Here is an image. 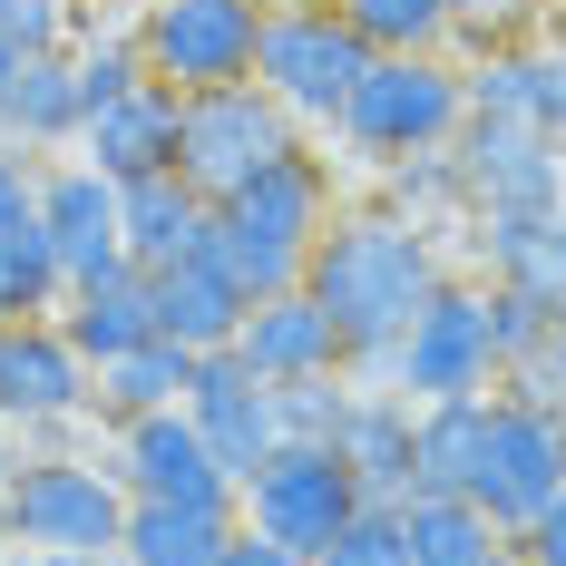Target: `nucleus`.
I'll list each match as a JSON object with an SVG mask.
<instances>
[{"label":"nucleus","instance_id":"nucleus-1","mask_svg":"<svg viewBox=\"0 0 566 566\" xmlns=\"http://www.w3.org/2000/svg\"><path fill=\"white\" fill-rule=\"evenodd\" d=\"M440 274H450V254H440L430 226H410L391 206H342L333 226H323V244H313V264H303V293L333 313L352 371L381 381L391 342L410 333V313L440 293Z\"/></svg>","mask_w":566,"mask_h":566},{"label":"nucleus","instance_id":"nucleus-2","mask_svg":"<svg viewBox=\"0 0 566 566\" xmlns=\"http://www.w3.org/2000/svg\"><path fill=\"white\" fill-rule=\"evenodd\" d=\"M333 216H342L333 147H293V157H274L254 186H234L226 206L206 216V244H216V264L264 303V293H293V283H303V264H313V244H323Z\"/></svg>","mask_w":566,"mask_h":566},{"label":"nucleus","instance_id":"nucleus-3","mask_svg":"<svg viewBox=\"0 0 566 566\" xmlns=\"http://www.w3.org/2000/svg\"><path fill=\"white\" fill-rule=\"evenodd\" d=\"M381 381H391L410 410H430V400H489L499 381H509L499 283L489 274H440V293H430V303L410 313V333L391 342Z\"/></svg>","mask_w":566,"mask_h":566},{"label":"nucleus","instance_id":"nucleus-4","mask_svg":"<svg viewBox=\"0 0 566 566\" xmlns=\"http://www.w3.org/2000/svg\"><path fill=\"white\" fill-rule=\"evenodd\" d=\"M459 127H469V59L459 50H410V59H371L352 108H342V147L400 167V157H440Z\"/></svg>","mask_w":566,"mask_h":566},{"label":"nucleus","instance_id":"nucleus-5","mask_svg":"<svg viewBox=\"0 0 566 566\" xmlns=\"http://www.w3.org/2000/svg\"><path fill=\"white\" fill-rule=\"evenodd\" d=\"M127 527V479L108 450H30L20 479L0 489V537L20 557H78V547H117Z\"/></svg>","mask_w":566,"mask_h":566},{"label":"nucleus","instance_id":"nucleus-6","mask_svg":"<svg viewBox=\"0 0 566 566\" xmlns=\"http://www.w3.org/2000/svg\"><path fill=\"white\" fill-rule=\"evenodd\" d=\"M361 69H371V40L342 20L333 0H313V10H264L254 88H264L303 137H323V147H333L342 108H352V88H361Z\"/></svg>","mask_w":566,"mask_h":566},{"label":"nucleus","instance_id":"nucleus-7","mask_svg":"<svg viewBox=\"0 0 566 566\" xmlns=\"http://www.w3.org/2000/svg\"><path fill=\"white\" fill-rule=\"evenodd\" d=\"M450 167H459V226L469 234L566 216V147L517 127V117H469L450 137Z\"/></svg>","mask_w":566,"mask_h":566},{"label":"nucleus","instance_id":"nucleus-8","mask_svg":"<svg viewBox=\"0 0 566 566\" xmlns=\"http://www.w3.org/2000/svg\"><path fill=\"white\" fill-rule=\"evenodd\" d=\"M127 30H137L147 78H167L176 98H196V88L254 78L264 0H127Z\"/></svg>","mask_w":566,"mask_h":566},{"label":"nucleus","instance_id":"nucleus-9","mask_svg":"<svg viewBox=\"0 0 566 566\" xmlns=\"http://www.w3.org/2000/svg\"><path fill=\"white\" fill-rule=\"evenodd\" d=\"M293 147H313L293 117L254 88V78H234V88H196L186 117H176V176L206 196V206H226L234 186H254V176L293 157Z\"/></svg>","mask_w":566,"mask_h":566},{"label":"nucleus","instance_id":"nucleus-10","mask_svg":"<svg viewBox=\"0 0 566 566\" xmlns=\"http://www.w3.org/2000/svg\"><path fill=\"white\" fill-rule=\"evenodd\" d=\"M234 509H244L254 537H274L293 557H323L371 499H361V479H352V459H342L333 440H283V450L234 489Z\"/></svg>","mask_w":566,"mask_h":566},{"label":"nucleus","instance_id":"nucleus-11","mask_svg":"<svg viewBox=\"0 0 566 566\" xmlns=\"http://www.w3.org/2000/svg\"><path fill=\"white\" fill-rule=\"evenodd\" d=\"M557 489H566V430L547 420V410H527V400L499 391V400H489V440H479V469H469V489H459V499L489 517L499 537H517V527L547 509Z\"/></svg>","mask_w":566,"mask_h":566},{"label":"nucleus","instance_id":"nucleus-12","mask_svg":"<svg viewBox=\"0 0 566 566\" xmlns=\"http://www.w3.org/2000/svg\"><path fill=\"white\" fill-rule=\"evenodd\" d=\"M98 410V371H88V352L50 323H0V420L10 430H30V440H50L69 420H88Z\"/></svg>","mask_w":566,"mask_h":566},{"label":"nucleus","instance_id":"nucleus-13","mask_svg":"<svg viewBox=\"0 0 566 566\" xmlns=\"http://www.w3.org/2000/svg\"><path fill=\"white\" fill-rule=\"evenodd\" d=\"M108 459L127 479V499H206V509H234L226 459L206 450V430L176 410H137V420H108Z\"/></svg>","mask_w":566,"mask_h":566},{"label":"nucleus","instance_id":"nucleus-14","mask_svg":"<svg viewBox=\"0 0 566 566\" xmlns=\"http://www.w3.org/2000/svg\"><path fill=\"white\" fill-rule=\"evenodd\" d=\"M186 420L206 430V450L226 459V479L244 489L264 459L283 450V410H274V381L244 371V352H196V381H186Z\"/></svg>","mask_w":566,"mask_h":566},{"label":"nucleus","instance_id":"nucleus-15","mask_svg":"<svg viewBox=\"0 0 566 566\" xmlns=\"http://www.w3.org/2000/svg\"><path fill=\"white\" fill-rule=\"evenodd\" d=\"M469 117H517V127L566 147V30L557 20L537 40H509V50L469 59Z\"/></svg>","mask_w":566,"mask_h":566},{"label":"nucleus","instance_id":"nucleus-16","mask_svg":"<svg viewBox=\"0 0 566 566\" xmlns=\"http://www.w3.org/2000/svg\"><path fill=\"white\" fill-rule=\"evenodd\" d=\"M40 234L59 244L69 283H98L127 264V234H117V176H98L88 157H59L40 167Z\"/></svg>","mask_w":566,"mask_h":566},{"label":"nucleus","instance_id":"nucleus-17","mask_svg":"<svg viewBox=\"0 0 566 566\" xmlns=\"http://www.w3.org/2000/svg\"><path fill=\"white\" fill-rule=\"evenodd\" d=\"M176 117H186V98H176L167 78H137L127 98H108V108H88V127H78V147L69 157H88L98 176H157L176 167Z\"/></svg>","mask_w":566,"mask_h":566},{"label":"nucleus","instance_id":"nucleus-18","mask_svg":"<svg viewBox=\"0 0 566 566\" xmlns=\"http://www.w3.org/2000/svg\"><path fill=\"white\" fill-rule=\"evenodd\" d=\"M234 352H244V371H254V381H313V371H352V352H342L333 313H323L303 283H293V293H264V303L244 313Z\"/></svg>","mask_w":566,"mask_h":566},{"label":"nucleus","instance_id":"nucleus-19","mask_svg":"<svg viewBox=\"0 0 566 566\" xmlns=\"http://www.w3.org/2000/svg\"><path fill=\"white\" fill-rule=\"evenodd\" d=\"M410 430H420V410H410L391 381H361V371H352V410H342L333 450L352 459V479H361L371 509H410V499H420V489H410Z\"/></svg>","mask_w":566,"mask_h":566},{"label":"nucleus","instance_id":"nucleus-20","mask_svg":"<svg viewBox=\"0 0 566 566\" xmlns=\"http://www.w3.org/2000/svg\"><path fill=\"white\" fill-rule=\"evenodd\" d=\"M147 293H157V333L186 342V352H226V342L244 333V313H254V293L216 264V244H196V254L157 264V274H147Z\"/></svg>","mask_w":566,"mask_h":566},{"label":"nucleus","instance_id":"nucleus-21","mask_svg":"<svg viewBox=\"0 0 566 566\" xmlns=\"http://www.w3.org/2000/svg\"><path fill=\"white\" fill-rule=\"evenodd\" d=\"M78 127H88L78 59H69V50H30V59H20V78L0 88V137H10L20 157H69Z\"/></svg>","mask_w":566,"mask_h":566},{"label":"nucleus","instance_id":"nucleus-22","mask_svg":"<svg viewBox=\"0 0 566 566\" xmlns=\"http://www.w3.org/2000/svg\"><path fill=\"white\" fill-rule=\"evenodd\" d=\"M206 216H216V206H206L176 167L127 176V186H117V234H127V264H137V274H157V264H176V254H196V244H206Z\"/></svg>","mask_w":566,"mask_h":566},{"label":"nucleus","instance_id":"nucleus-23","mask_svg":"<svg viewBox=\"0 0 566 566\" xmlns=\"http://www.w3.org/2000/svg\"><path fill=\"white\" fill-rule=\"evenodd\" d=\"M244 509H206V499H127L117 557L127 566H216L234 547Z\"/></svg>","mask_w":566,"mask_h":566},{"label":"nucleus","instance_id":"nucleus-24","mask_svg":"<svg viewBox=\"0 0 566 566\" xmlns=\"http://www.w3.org/2000/svg\"><path fill=\"white\" fill-rule=\"evenodd\" d=\"M59 333L88 352V371L117 361V352H137V342H157V293L137 264H117L98 283H69V303H59Z\"/></svg>","mask_w":566,"mask_h":566},{"label":"nucleus","instance_id":"nucleus-25","mask_svg":"<svg viewBox=\"0 0 566 566\" xmlns=\"http://www.w3.org/2000/svg\"><path fill=\"white\" fill-rule=\"evenodd\" d=\"M489 400H430V410H420V430H410V489H420V499H459V489H469L479 440H489Z\"/></svg>","mask_w":566,"mask_h":566},{"label":"nucleus","instance_id":"nucleus-26","mask_svg":"<svg viewBox=\"0 0 566 566\" xmlns=\"http://www.w3.org/2000/svg\"><path fill=\"white\" fill-rule=\"evenodd\" d=\"M479 254H489V283L527 293L537 313H566V216H537V226H499V234H479Z\"/></svg>","mask_w":566,"mask_h":566},{"label":"nucleus","instance_id":"nucleus-27","mask_svg":"<svg viewBox=\"0 0 566 566\" xmlns=\"http://www.w3.org/2000/svg\"><path fill=\"white\" fill-rule=\"evenodd\" d=\"M186 381H196V352L157 333V342H137V352H117V361H98V420L176 410V400H186Z\"/></svg>","mask_w":566,"mask_h":566},{"label":"nucleus","instance_id":"nucleus-28","mask_svg":"<svg viewBox=\"0 0 566 566\" xmlns=\"http://www.w3.org/2000/svg\"><path fill=\"white\" fill-rule=\"evenodd\" d=\"M410 566H517V537H499L469 499H410Z\"/></svg>","mask_w":566,"mask_h":566},{"label":"nucleus","instance_id":"nucleus-29","mask_svg":"<svg viewBox=\"0 0 566 566\" xmlns=\"http://www.w3.org/2000/svg\"><path fill=\"white\" fill-rule=\"evenodd\" d=\"M59 303H69V264L40 234V216L0 226V323H50Z\"/></svg>","mask_w":566,"mask_h":566},{"label":"nucleus","instance_id":"nucleus-30","mask_svg":"<svg viewBox=\"0 0 566 566\" xmlns=\"http://www.w3.org/2000/svg\"><path fill=\"white\" fill-rule=\"evenodd\" d=\"M342 20L371 40V59H410V50H450V0H333Z\"/></svg>","mask_w":566,"mask_h":566},{"label":"nucleus","instance_id":"nucleus-31","mask_svg":"<svg viewBox=\"0 0 566 566\" xmlns=\"http://www.w3.org/2000/svg\"><path fill=\"white\" fill-rule=\"evenodd\" d=\"M371 206H391V216H410V226L450 234L459 226V167H450V147H440V157H400V167H381V196H371Z\"/></svg>","mask_w":566,"mask_h":566},{"label":"nucleus","instance_id":"nucleus-32","mask_svg":"<svg viewBox=\"0 0 566 566\" xmlns=\"http://www.w3.org/2000/svg\"><path fill=\"white\" fill-rule=\"evenodd\" d=\"M547 20H557V0H450V50H509V40H537Z\"/></svg>","mask_w":566,"mask_h":566},{"label":"nucleus","instance_id":"nucleus-33","mask_svg":"<svg viewBox=\"0 0 566 566\" xmlns=\"http://www.w3.org/2000/svg\"><path fill=\"white\" fill-rule=\"evenodd\" d=\"M283 440H342V410H352V371H313V381H274Z\"/></svg>","mask_w":566,"mask_h":566},{"label":"nucleus","instance_id":"nucleus-34","mask_svg":"<svg viewBox=\"0 0 566 566\" xmlns=\"http://www.w3.org/2000/svg\"><path fill=\"white\" fill-rule=\"evenodd\" d=\"M313 566H410V517L400 509H361Z\"/></svg>","mask_w":566,"mask_h":566},{"label":"nucleus","instance_id":"nucleus-35","mask_svg":"<svg viewBox=\"0 0 566 566\" xmlns=\"http://www.w3.org/2000/svg\"><path fill=\"white\" fill-rule=\"evenodd\" d=\"M20 216H40V157H20L0 137V226H20Z\"/></svg>","mask_w":566,"mask_h":566},{"label":"nucleus","instance_id":"nucleus-36","mask_svg":"<svg viewBox=\"0 0 566 566\" xmlns=\"http://www.w3.org/2000/svg\"><path fill=\"white\" fill-rule=\"evenodd\" d=\"M517 566H566V489L517 527Z\"/></svg>","mask_w":566,"mask_h":566},{"label":"nucleus","instance_id":"nucleus-37","mask_svg":"<svg viewBox=\"0 0 566 566\" xmlns=\"http://www.w3.org/2000/svg\"><path fill=\"white\" fill-rule=\"evenodd\" d=\"M216 566H313V557H293V547H274V537H254V527H234V547Z\"/></svg>","mask_w":566,"mask_h":566},{"label":"nucleus","instance_id":"nucleus-38","mask_svg":"<svg viewBox=\"0 0 566 566\" xmlns=\"http://www.w3.org/2000/svg\"><path fill=\"white\" fill-rule=\"evenodd\" d=\"M20 459H30V430H10V420H0V489L20 479Z\"/></svg>","mask_w":566,"mask_h":566},{"label":"nucleus","instance_id":"nucleus-39","mask_svg":"<svg viewBox=\"0 0 566 566\" xmlns=\"http://www.w3.org/2000/svg\"><path fill=\"white\" fill-rule=\"evenodd\" d=\"M20 566H127L117 547H78V557H20Z\"/></svg>","mask_w":566,"mask_h":566},{"label":"nucleus","instance_id":"nucleus-40","mask_svg":"<svg viewBox=\"0 0 566 566\" xmlns=\"http://www.w3.org/2000/svg\"><path fill=\"white\" fill-rule=\"evenodd\" d=\"M20 59H30V50H20V40H10V30H0V88H10V78H20Z\"/></svg>","mask_w":566,"mask_h":566},{"label":"nucleus","instance_id":"nucleus-41","mask_svg":"<svg viewBox=\"0 0 566 566\" xmlns=\"http://www.w3.org/2000/svg\"><path fill=\"white\" fill-rule=\"evenodd\" d=\"M264 10H313V0H264Z\"/></svg>","mask_w":566,"mask_h":566},{"label":"nucleus","instance_id":"nucleus-42","mask_svg":"<svg viewBox=\"0 0 566 566\" xmlns=\"http://www.w3.org/2000/svg\"><path fill=\"white\" fill-rule=\"evenodd\" d=\"M0 566H20V547H10V537H0Z\"/></svg>","mask_w":566,"mask_h":566},{"label":"nucleus","instance_id":"nucleus-43","mask_svg":"<svg viewBox=\"0 0 566 566\" xmlns=\"http://www.w3.org/2000/svg\"><path fill=\"white\" fill-rule=\"evenodd\" d=\"M78 10H108V0H78Z\"/></svg>","mask_w":566,"mask_h":566}]
</instances>
